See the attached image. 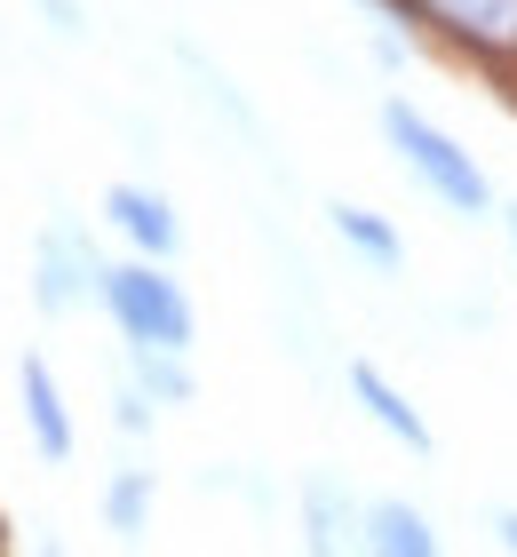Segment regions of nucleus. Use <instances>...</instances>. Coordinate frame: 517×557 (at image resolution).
Segmentation results:
<instances>
[{
	"mask_svg": "<svg viewBox=\"0 0 517 557\" xmlns=\"http://www.w3.org/2000/svg\"><path fill=\"white\" fill-rule=\"evenodd\" d=\"M494 542H502V549L517 557V510H494Z\"/></svg>",
	"mask_w": 517,
	"mask_h": 557,
	"instance_id": "16",
	"label": "nucleus"
},
{
	"mask_svg": "<svg viewBox=\"0 0 517 557\" xmlns=\"http://www.w3.org/2000/svg\"><path fill=\"white\" fill-rule=\"evenodd\" d=\"M151 502H160V478L151 470H112V486H103V525H112L120 542H144Z\"/></svg>",
	"mask_w": 517,
	"mask_h": 557,
	"instance_id": "12",
	"label": "nucleus"
},
{
	"mask_svg": "<svg viewBox=\"0 0 517 557\" xmlns=\"http://www.w3.org/2000/svg\"><path fill=\"white\" fill-rule=\"evenodd\" d=\"M103 223L136 247L144 263H175L184 256V223H175V208H168V191H144V184H112L103 191Z\"/></svg>",
	"mask_w": 517,
	"mask_h": 557,
	"instance_id": "7",
	"label": "nucleus"
},
{
	"mask_svg": "<svg viewBox=\"0 0 517 557\" xmlns=\"http://www.w3.org/2000/svg\"><path fill=\"white\" fill-rule=\"evenodd\" d=\"M33 557H64V542H57V534H40V549H33Z\"/></svg>",
	"mask_w": 517,
	"mask_h": 557,
	"instance_id": "17",
	"label": "nucleus"
},
{
	"mask_svg": "<svg viewBox=\"0 0 517 557\" xmlns=\"http://www.w3.org/2000/svg\"><path fill=\"white\" fill-rule=\"evenodd\" d=\"M367 557H446V542H438V525H430L422 502L374 494L367 502Z\"/></svg>",
	"mask_w": 517,
	"mask_h": 557,
	"instance_id": "9",
	"label": "nucleus"
},
{
	"mask_svg": "<svg viewBox=\"0 0 517 557\" xmlns=\"http://www.w3.org/2000/svg\"><path fill=\"white\" fill-rule=\"evenodd\" d=\"M184 64L199 72V88H207V104H216V112H223V120H231V128H239L247 144H263V120H255V104H247V96H239V88H231V81H223V72H216V64H207V57H199V48H184Z\"/></svg>",
	"mask_w": 517,
	"mask_h": 557,
	"instance_id": "13",
	"label": "nucleus"
},
{
	"mask_svg": "<svg viewBox=\"0 0 517 557\" xmlns=\"http://www.w3.org/2000/svg\"><path fill=\"white\" fill-rule=\"evenodd\" d=\"M382 136H391V151L406 160V175L438 199V208H454L461 223L494 215V184H485V168H478L446 128H438V120L414 112L406 96H382Z\"/></svg>",
	"mask_w": 517,
	"mask_h": 557,
	"instance_id": "1",
	"label": "nucleus"
},
{
	"mask_svg": "<svg viewBox=\"0 0 517 557\" xmlns=\"http://www.w3.org/2000/svg\"><path fill=\"white\" fill-rule=\"evenodd\" d=\"M502 223H509V247H517V208H502Z\"/></svg>",
	"mask_w": 517,
	"mask_h": 557,
	"instance_id": "18",
	"label": "nucleus"
},
{
	"mask_svg": "<svg viewBox=\"0 0 517 557\" xmlns=\"http://www.w3.org/2000/svg\"><path fill=\"white\" fill-rule=\"evenodd\" d=\"M40 9H48V24H57V33L72 40V33H81V9H72V0H40Z\"/></svg>",
	"mask_w": 517,
	"mask_h": 557,
	"instance_id": "15",
	"label": "nucleus"
},
{
	"mask_svg": "<svg viewBox=\"0 0 517 557\" xmlns=\"http://www.w3.org/2000/svg\"><path fill=\"white\" fill-rule=\"evenodd\" d=\"M151 422H160V407H151L136 383H120V398H112V430H120V438H151Z\"/></svg>",
	"mask_w": 517,
	"mask_h": 557,
	"instance_id": "14",
	"label": "nucleus"
},
{
	"mask_svg": "<svg viewBox=\"0 0 517 557\" xmlns=\"http://www.w3.org/2000/svg\"><path fill=\"white\" fill-rule=\"evenodd\" d=\"M127 383H136L151 407H192L199 398V374L184 350H144V343H127Z\"/></svg>",
	"mask_w": 517,
	"mask_h": 557,
	"instance_id": "11",
	"label": "nucleus"
},
{
	"mask_svg": "<svg viewBox=\"0 0 517 557\" xmlns=\"http://www.w3.org/2000/svg\"><path fill=\"white\" fill-rule=\"evenodd\" d=\"M103 287V256H96V239L81 232V223H40V239H33V302L48 319H64L81 295Z\"/></svg>",
	"mask_w": 517,
	"mask_h": 557,
	"instance_id": "4",
	"label": "nucleus"
},
{
	"mask_svg": "<svg viewBox=\"0 0 517 557\" xmlns=\"http://www.w3.org/2000/svg\"><path fill=\"white\" fill-rule=\"evenodd\" d=\"M398 24H422L446 48H461L485 72H509L517 81V0H382Z\"/></svg>",
	"mask_w": 517,
	"mask_h": 557,
	"instance_id": "3",
	"label": "nucleus"
},
{
	"mask_svg": "<svg viewBox=\"0 0 517 557\" xmlns=\"http://www.w3.org/2000/svg\"><path fill=\"white\" fill-rule=\"evenodd\" d=\"M96 302L112 311L120 326V343H144V350H184L192 359V343H199V311H192V295H184V278H175L168 263H103V287Z\"/></svg>",
	"mask_w": 517,
	"mask_h": 557,
	"instance_id": "2",
	"label": "nucleus"
},
{
	"mask_svg": "<svg viewBox=\"0 0 517 557\" xmlns=\"http://www.w3.org/2000/svg\"><path fill=\"white\" fill-rule=\"evenodd\" d=\"M343 391L358 398V414H367L382 438H398L406 454H438V430L422 422V407H414V398H406L374 359H343Z\"/></svg>",
	"mask_w": 517,
	"mask_h": 557,
	"instance_id": "6",
	"label": "nucleus"
},
{
	"mask_svg": "<svg viewBox=\"0 0 517 557\" xmlns=\"http://www.w3.org/2000/svg\"><path fill=\"white\" fill-rule=\"evenodd\" d=\"M16 398H24V430H33L40 462H72V454H81V430H72V407L57 391V367H48L40 350H24V359H16Z\"/></svg>",
	"mask_w": 517,
	"mask_h": 557,
	"instance_id": "8",
	"label": "nucleus"
},
{
	"mask_svg": "<svg viewBox=\"0 0 517 557\" xmlns=\"http://www.w3.org/2000/svg\"><path fill=\"white\" fill-rule=\"evenodd\" d=\"M327 223H334V239H343V247H350V256L367 263V271H382V278H391V271H406V239H398V232H391V223H382L374 208H350V199H334V208H327Z\"/></svg>",
	"mask_w": 517,
	"mask_h": 557,
	"instance_id": "10",
	"label": "nucleus"
},
{
	"mask_svg": "<svg viewBox=\"0 0 517 557\" xmlns=\"http://www.w3.org/2000/svg\"><path fill=\"white\" fill-rule=\"evenodd\" d=\"M303 542H310V557H367V502L334 470L303 478Z\"/></svg>",
	"mask_w": 517,
	"mask_h": 557,
	"instance_id": "5",
	"label": "nucleus"
}]
</instances>
